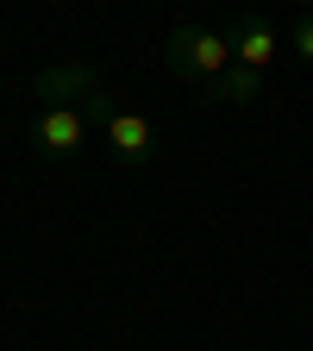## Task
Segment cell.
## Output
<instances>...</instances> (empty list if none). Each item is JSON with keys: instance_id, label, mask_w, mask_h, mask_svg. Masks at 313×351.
<instances>
[{"instance_id": "cell-5", "label": "cell", "mask_w": 313, "mask_h": 351, "mask_svg": "<svg viewBox=\"0 0 313 351\" xmlns=\"http://www.w3.org/2000/svg\"><path fill=\"white\" fill-rule=\"evenodd\" d=\"M270 57H276V25L263 19V13H245L238 32H232V63H245V69H270Z\"/></svg>"}, {"instance_id": "cell-2", "label": "cell", "mask_w": 313, "mask_h": 351, "mask_svg": "<svg viewBox=\"0 0 313 351\" xmlns=\"http://www.w3.org/2000/svg\"><path fill=\"white\" fill-rule=\"evenodd\" d=\"M101 132H107L113 163H125V169H138V163L157 157V125H151V113H138V107H113V119H107Z\"/></svg>"}, {"instance_id": "cell-4", "label": "cell", "mask_w": 313, "mask_h": 351, "mask_svg": "<svg viewBox=\"0 0 313 351\" xmlns=\"http://www.w3.org/2000/svg\"><path fill=\"white\" fill-rule=\"evenodd\" d=\"M38 88V101H51V107H69V101H88V95H101V69L95 63H51V69H38L32 75Z\"/></svg>"}, {"instance_id": "cell-6", "label": "cell", "mask_w": 313, "mask_h": 351, "mask_svg": "<svg viewBox=\"0 0 313 351\" xmlns=\"http://www.w3.org/2000/svg\"><path fill=\"white\" fill-rule=\"evenodd\" d=\"M207 95H213L219 107H251V101L263 95V69H245V63H232V69H219V75L207 82Z\"/></svg>"}, {"instance_id": "cell-7", "label": "cell", "mask_w": 313, "mask_h": 351, "mask_svg": "<svg viewBox=\"0 0 313 351\" xmlns=\"http://www.w3.org/2000/svg\"><path fill=\"white\" fill-rule=\"evenodd\" d=\"M295 51L313 63V13H301V25H295Z\"/></svg>"}, {"instance_id": "cell-1", "label": "cell", "mask_w": 313, "mask_h": 351, "mask_svg": "<svg viewBox=\"0 0 313 351\" xmlns=\"http://www.w3.org/2000/svg\"><path fill=\"white\" fill-rule=\"evenodd\" d=\"M163 63L182 75V82H213L219 69H232V38L226 32H207V25H175L163 38Z\"/></svg>"}, {"instance_id": "cell-8", "label": "cell", "mask_w": 313, "mask_h": 351, "mask_svg": "<svg viewBox=\"0 0 313 351\" xmlns=\"http://www.w3.org/2000/svg\"><path fill=\"white\" fill-rule=\"evenodd\" d=\"M307 7H313V0H307Z\"/></svg>"}, {"instance_id": "cell-3", "label": "cell", "mask_w": 313, "mask_h": 351, "mask_svg": "<svg viewBox=\"0 0 313 351\" xmlns=\"http://www.w3.org/2000/svg\"><path fill=\"white\" fill-rule=\"evenodd\" d=\"M88 145V119H82V107H44L38 119H32V151L38 157H75Z\"/></svg>"}]
</instances>
